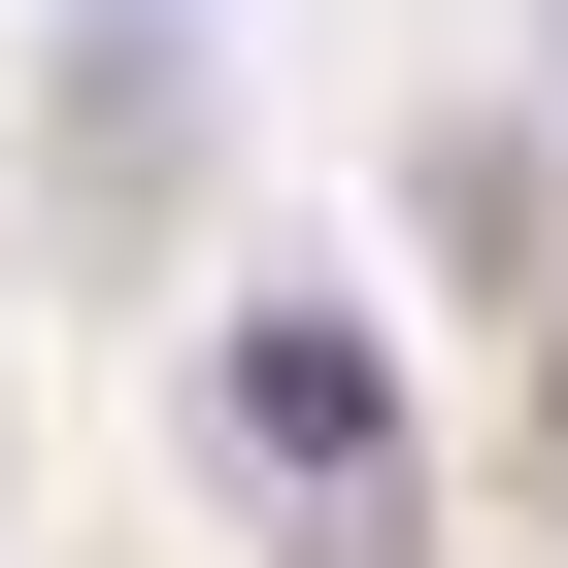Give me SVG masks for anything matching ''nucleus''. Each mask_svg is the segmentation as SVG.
<instances>
[{
    "mask_svg": "<svg viewBox=\"0 0 568 568\" xmlns=\"http://www.w3.org/2000/svg\"><path fill=\"white\" fill-rule=\"evenodd\" d=\"M201 435H234V468H267V501H335V535H368V501H402V368H368V335H335V302H234V368H201Z\"/></svg>",
    "mask_w": 568,
    "mask_h": 568,
    "instance_id": "1",
    "label": "nucleus"
},
{
    "mask_svg": "<svg viewBox=\"0 0 568 568\" xmlns=\"http://www.w3.org/2000/svg\"><path fill=\"white\" fill-rule=\"evenodd\" d=\"M535 435H568V368H535Z\"/></svg>",
    "mask_w": 568,
    "mask_h": 568,
    "instance_id": "2",
    "label": "nucleus"
}]
</instances>
